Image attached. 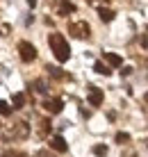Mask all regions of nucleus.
Returning <instances> with one entry per match:
<instances>
[{"instance_id": "obj_4", "label": "nucleus", "mask_w": 148, "mask_h": 157, "mask_svg": "<svg viewBox=\"0 0 148 157\" xmlns=\"http://www.w3.org/2000/svg\"><path fill=\"white\" fill-rule=\"evenodd\" d=\"M18 55H21L23 62H34L37 59V48L32 46L30 41H21L18 43Z\"/></svg>"}, {"instance_id": "obj_8", "label": "nucleus", "mask_w": 148, "mask_h": 157, "mask_svg": "<svg viewBox=\"0 0 148 157\" xmlns=\"http://www.w3.org/2000/svg\"><path fill=\"white\" fill-rule=\"evenodd\" d=\"M57 5H59V14L62 16H68V14L75 12V5L71 0H57Z\"/></svg>"}, {"instance_id": "obj_20", "label": "nucleus", "mask_w": 148, "mask_h": 157, "mask_svg": "<svg viewBox=\"0 0 148 157\" xmlns=\"http://www.w3.org/2000/svg\"><path fill=\"white\" fill-rule=\"evenodd\" d=\"M141 46H144V48H146V52H148V34L141 36Z\"/></svg>"}, {"instance_id": "obj_14", "label": "nucleus", "mask_w": 148, "mask_h": 157, "mask_svg": "<svg viewBox=\"0 0 148 157\" xmlns=\"http://www.w3.org/2000/svg\"><path fill=\"white\" fill-rule=\"evenodd\" d=\"M94 71H96V73H100V75H109V73H112L103 62H96V64H94Z\"/></svg>"}, {"instance_id": "obj_2", "label": "nucleus", "mask_w": 148, "mask_h": 157, "mask_svg": "<svg viewBox=\"0 0 148 157\" xmlns=\"http://www.w3.org/2000/svg\"><path fill=\"white\" fill-rule=\"evenodd\" d=\"M27 134H30V128H27V123H16V125H12L7 130V132L2 134V139L5 141H12V139H25Z\"/></svg>"}, {"instance_id": "obj_16", "label": "nucleus", "mask_w": 148, "mask_h": 157, "mask_svg": "<svg viewBox=\"0 0 148 157\" xmlns=\"http://www.w3.org/2000/svg\"><path fill=\"white\" fill-rule=\"evenodd\" d=\"M114 139H116V144H128L130 141V134L128 132H116V137H114Z\"/></svg>"}, {"instance_id": "obj_9", "label": "nucleus", "mask_w": 148, "mask_h": 157, "mask_svg": "<svg viewBox=\"0 0 148 157\" xmlns=\"http://www.w3.org/2000/svg\"><path fill=\"white\" fill-rule=\"evenodd\" d=\"M103 59L109 64V66H121L123 64V59L116 55V52H103Z\"/></svg>"}, {"instance_id": "obj_3", "label": "nucleus", "mask_w": 148, "mask_h": 157, "mask_svg": "<svg viewBox=\"0 0 148 157\" xmlns=\"http://www.w3.org/2000/svg\"><path fill=\"white\" fill-rule=\"evenodd\" d=\"M89 25L84 21H78V23H71L68 25V34H73L75 39H89Z\"/></svg>"}, {"instance_id": "obj_19", "label": "nucleus", "mask_w": 148, "mask_h": 157, "mask_svg": "<svg viewBox=\"0 0 148 157\" xmlns=\"http://www.w3.org/2000/svg\"><path fill=\"white\" fill-rule=\"evenodd\" d=\"M2 157H27L25 153H16V150H7V153H2Z\"/></svg>"}, {"instance_id": "obj_13", "label": "nucleus", "mask_w": 148, "mask_h": 157, "mask_svg": "<svg viewBox=\"0 0 148 157\" xmlns=\"http://www.w3.org/2000/svg\"><path fill=\"white\" fill-rule=\"evenodd\" d=\"M12 114V105L7 100H0V116H9Z\"/></svg>"}, {"instance_id": "obj_12", "label": "nucleus", "mask_w": 148, "mask_h": 157, "mask_svg": "<svg viewBox=\"0 0 148 157\" xmlns=\"http://www.w3.org/2000/svg\"><path fill=\"white\" fill-rule=\"evenodd\" d=\"M12 105H14V109H21V107L25 105V96H23V94H14Z\"/></svg>"}, {"instance_id": "obj_6", "label": "nucleus", "mask_w": 148, "mask_h": 157, "mask_svg": "<svg viewBox=\"0 0 148 157\" xmlns=\"http://www.w3.org/2000/svg\"><path fill=\"white\" fill-rule=\"evenodd\" d=\"M103 100H105V94H103L100 89H96V86H89V105L91 107H100Z\"/></svg>"}, {"instance_id": "obj_23", "label": "nucleus", "mask_w": 148, "mask_h": 157, "mask_svg": "<svg viewBox=\"0 0 148 157\" xmlns=\"http://www.w3.org/2000/svg\"><path fill=\"white\" fill-rule=\"evenodd\" d=\"M27 5H30V7H37V0H27Z\"/></svg>"}, {"instance_id": "obj_5", "label": "nucleus", "mask_w": 148, "mask_h": 157, "mask_svg": "<svg viewBox=\"0 0 148 157\" xmlns=\"http://www.w3.org/2000/svg\"><path fill=\"white\" fill-rule=\"evenodd\" d=\"M64 107V100L62 98H50V100H43V109L50 112V114H59Z\"/></svg>"}, {"instance_id": "obj_10", "label": "nucleus", "mask_w": 148, "mask_h": 157, "mask_svg": "<svg viewBox=\"0 0 148 157\" xmlns=\"http://www.w3.org/2000/svg\"><path fill=\"white\" fill-rule=\"evenodd\" d=\"M98 16H100V21H105V23H109V21H112V18H114V16H116V14H114L112 9H105V7H98Z\"/></svg>"}, {"instance_id": "obj_15", "label": "nucleus", "mask_w": 148, "mask_h": 157, "mask_svg": "<svg viewBox=\"0 0 148 157\" xmlns=\"http://www.w3.org/2000/svg\"><path fill=\"white\" fill-rule=\"evenodd\" d=\"M32 86H34V91L37 94H46V82H43V80H34V82H32Z\"/></svg>"}, {"instance_id": "obj_18", "label": "nucleus", "mask_w": 148, "mask_h": 157, "mask_svg": "<svg viewBox=\"0 0 148 157\" xmlns=\"http://www.w3.org/2000/svg\"><path fill=\"white\" fill-rule=\"evenodd\" d=\"M50 132V121H41V128H39V134L41 137H46V134Z\"/></svg>"}, {"instance_id": "obj_11", "label": "nucleus", "mask_w": 148, "mask_h": 157, "mask_svg": "<svg viewBox=\"0 0 148 157\" xmlns=\"http://www.w3.org/2000/svg\"><path fill=\"white\" fill-rule=\"evenodd\" d=\"M46 71L53 75V78H57V80H66L68 75L66 73H62V68H57V66H46Z\"/></svg>"}, {"instance_id": "obj_1", "label": "nucleus", "mask_w": 148, "mask_h": 157, "mask_svg": "<svg viewBox=\"0 0 148 157\" xmlns=\"http://www.w3.org/2000/svg\"><path fill=\"white\" fill-rule=\"evenodd\" d=\"M48 46H50V50H53V55L57 62H68V57H71V48H68V41L64 39V34H57V32H53L50 36H48Z\"/></svg>"}, {"instance_id": "obj_7", "label": "nucleus", "mask_w": 148, "mask_h": 157, "mask_svg": "<svg viewBox=\"0 0 148 157\" xmlns=\"http://www.w3.org/2000/svg\"><path fill=\"white\" fill-rule=\"evenodd\" d=\"M50 148L57 150V153H66V150H68V144L64 141V137H59V134H57V137L50 139Z\"/></svg>"}, {"instance_id": "obj_22", "label": "nucleus", "mask_w": 148, "mask_h": 157, "mask_svg": "<svg viewBox=\"0 0 148 157\" xmlns=\"http://www.w3.org/2000/svg\"><path fill=\"white\" fill-rule=\"evenodd\" d=\"M9 30H12V28H9V25H2V28H0V32H2V34H5V36H7V34H9Z\"/></svg>"}, {"instance_id": "obj_21", "label": "nucleus", "mask_w": 148, "mask_h": 157, "mask_svg": "<svg viewBox=\"0 0 148 157\" xmlns=\"http://www.w3.org/2000/svg\"><path fill=\"white\" fill-rule=\"evenodd\" d=\"M91 2H94V5H96V7H100V5H107V2H109V0H91Z\"/></svg>"}, {"instance_id": "obj_17", "label": "nucleus", "mask_w": 148, "mask_h": 157, "mask_svg": "<svg viewBox=\"0 0 148 157\" xmlns=\"http://www.w3.org/2000/svg\"><path fill=\"white\" fill-rule=\"evenodd\" d=\"M94 155H98V157H105V155H107V146H103V144L94 146Z\"/></svg>"}]
</instances>
